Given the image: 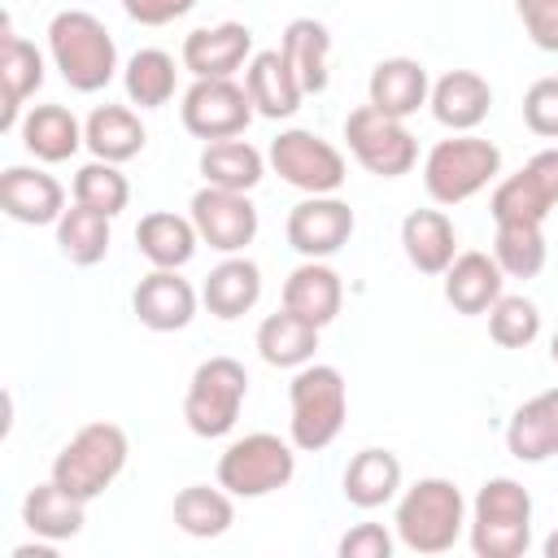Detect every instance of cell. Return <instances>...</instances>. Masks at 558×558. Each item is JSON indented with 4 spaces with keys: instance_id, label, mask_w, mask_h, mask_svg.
<instances>
[{
    "instance_id": "1",
    "label": "cell",
    "mask_w": 558,
    "mask_h": 558,
    "mask_svg": "<svg viewBox=\"0 0 558 558\" xmlns=\"http://www.w3.org/2000/svg\"><path fill=\"white\" fill-rule=\"evenodd\" d=\"M48 57L74 92H100L118 74V44L109 26L87 9H61L48 22Z\"/></svg>"
},
{
    "instance_id": "2",
    "label": "cell",
    "mask_w": 558,
    "mask_h": 558,
    "mask_svg": "<svg viewBox=\"0 0 558 558\" xmlns=\"http://www.w3.org/2000/svg\"><path fill=\"white\" fill-rule=\"evenodd\" d=\"M392 527L410 554H449L466 527V501L453 480L427 475L401 493Z\"/></svg>"
},
{
    "instance_id": "3",
    "label": "cell",
    "mask_w": 558,
    "mask_h": 558,
    "mask_svg": "<svg viewBox=\"0 0 558 558\" xmlns=\"http://www.w3.org/2000/svg\"><path fill=\"white\" fill-rule=\"evenodd\" d=\"M288 436L301 453H323L340 432L349 414V388L344 375L327 362H305L288 384Z\"/></svg>"
},
{
    "instance_id": "4",
    "label": "cell",
    "mask_w": 558,
    "mask_h": 558,
    "mask_svg": "<svg viewBox=\"0 0 558 558\" xmlns=\"http://www.w3.org/2000/svg\"><path fill=\"white\" fill-rule=\"evenodd\" d=\"M466 536H471L475 558L527 554V545H532V493L510 475L488 480L471 501Z\"/></svg>"
},
{
    "instance_id": "5",
    "label": "cell",
    "mask_w": 558,
    "mask_h": 558,
    "mask_svg": "<svg viewBox=\"0 0 558 558\" xmlns=\"http://www.w3.org/2000/svg\"><path fill=\"white\" fill-rule=\"evenodd\" d=\"M501 174V148L475 131H453L423 157V187L436 205H462Z\"/></svg>"
},
{
    "instance_id": "6",
    "label": "cell",
    "mask_w": 558,
    "mask_h": 558,
    "mask_svg": "<svg viewBox=\"0 0 558 558\" xmlns=\"http://www.w3.org/2000/svg\"><path fill=\"white\" fill-rule=\"evenodd\" d=\"M126 458H131L126 432H122L118 423H105V418H100V423L78 427V432L61 445V453L52 458V480H57L65 493H74L78 501H96V497L122 475Z\"/></svg>"
},
{
    "instance_id": "7",
    "label": "cell",
    "mask_w": 558,
    "mask_h": 558,
    "mask_svg": "<svg viewBox=\"0 0 558 558\" xmlns=\"http://www.w3.org/2000/svg\"><path fill=\"white\" fill-rule=\"evenodd\" d=\"M248 397V371L235 357H205L192 379H187V397H183V418L196 436L218 440L235 427L240 410Z\"/></svg>"
},
{
    "instance_id": "8",
    "label": "cell",
    "mask_w": 558,
    "mask_h": 558,
    "mask_svg": "<svg viewBox=\"0 0 558 558\" xmlns=\"http://www.w3.org/2000/svg\"><path fill=\"white\" fill-rule=\"evenodd\" d=\"M296 445L279 440L275 432H248L231 440L218 458V484L231 497H266L279 493L296 475Z\"/></svg>"
},
{
    "instance_id": "9",
    "label": "cell",
    "mask_w": 558,
    "mask_h": 558,
    "mask_svg": "<svg viewBox=\"0 0 558 558\" xmlns=\"http://www.w3.org/2000/svg\"><path fill=\"white\" fill-rule=\"evenodd\" d=\"M270 170L292 183L296 192L305 196H331L344 187L349 179V166H344V153L336 144H327L323 135L305 131V126H292V131H279L270 140V153H266Z\"/></svg>"
},
{
    "instance_id": "10",
    "label": "cell",
    "mask_w": 558,
    "mask_h": 558,
    "mask_svg": "<svg viewBox=\"0 0 558 558\" xmlns=\"http://www.w3.org/2000/svg\"><path fill=\"white\" fill-rule=\"evenodd\" d=\"M344 140H349L353 161H357L362 170L379 174V179H401V174H410L414 161H418V140L405 131V122L379 113L375 105L349 109V118H344Z\"/></svg>"
},
{
    "instance_id": "11",
    "label": "cell",
    "mask_w": 558,
    "mask_h": 558,
    "mask_svg": "<svg viewBox=\"0 0 558 558\" xmlns=\"http://www.w3.org/2000/svg\"><path fill=\"white\" fill-rule=\"evenodd\" d=\"M253 96L244 83L235 78H196L187 92H183V105H179V118H183V131L196 135V140H235L248 131L253 122Z\"/></svg>"
},
{
    "instance_id": "12",
    "label": "cell",
    "mask_w": 558,
    "mask_h": 558,
    "mask_svg": "<svg viewBox=\"0 0 558 558\" xmlns=\"http://www.w3.org/2000/svg\"><path fill=\"white\" fill-rule=\"evenodd\" d=\"M558 205V148H541L519 174L493 187V222H545Z\"/></svg>"
},
{
    "instance_id": "13",
    "label": "cell",
    "mask_w": 558,
    "mask_h": 558,
    "mask_svg": "<svg viewBox=\"0 0 558 558\" xmlns=\"http://www.w3.org/2000/svg\"><path fill=\"white\" fill-rule=\"evenodd\" d=\"M201 244L218 248V253H244L257 235V205L248 201V192H227V187H201L187 205Z\"/></svg>"
},
{
    "instance_id": "14",
    "label": "cell",
    "mask_w": 558,
    "mask_h": 558,
    "mask_svg": "<svg viewBox=\"0 0 558 558\" xmlns=\"http://www.w3.org/2000/svg\"><path fill=\"white\" fill-rule=\"evenodd\" d=\"M353 227H357L353 209L331 192V196H305L301 205H292L283 231H288V244H292L301 257L327 262V257H336V253L349 244Z\"/></svg>"
},
{
    "instance_id": "15",
    "label": "cell",
    "mask_w": 558,
    "mask_h": 558,
    "mask_svg": "<svg viewBox=\"0 0 558 558\" xmlns=\"http://www.w3.org/2000/svg\"><path fill=\"white\" fill-rule=\"evenodd\" d=\"M253 57V31L244 22L196 26L183 39V70L192 78H235V70Z\"/></svg>"
},
{
    "instance_id": "16",
    "label": "cell",
    "mask_w": 558,
    "mask_h": 558,
    "mask_svg": "<svg viewBox=\"0 0 558 558\" xmlns=\"http://www.w3.org/2000/svg\"><path fill=\"white\" fill-rule=\"evenodd\" d=\"M196 288L179 275V270H148L135 292H131V310L148 331H183L196 318Z\"/></svg>"
},
{
    "instance_id": "17",
    "label": "cell",
    "mask_w": 558,
    "mask_h": 558,
    "mask_svg": "<svg viewBox=\"0 0 558 558\" xmlns=\"http://www.w3.org/2000/svg\"><path fill=\"white\" fill-rule=\"evenodd\" d=\"M0 209L26 227H57L65 214V187L35 166H9L0 174Z\"/></svg>"
},
{
    "instance_id": "18",
    "label": "cell",
    "mask_w": 558,
    "mask_h": 558,
    "mask_svg": "<svg viewBox=\"0 0 558 558\" xmlns=\"http://www.w3.org/2000/svg\"><path fill=\"white\" fill-rule=\"evenodd\" d=\"M39 87H44V52L31 39H22L13 31V22L4 17V35H0V96H4L0 131H17L22 126V105Z\"/></svg>"
},
{
    "instance_id": "19",
    "label": "cell",
    "mask_w": 558,
    "mask_h": 558,
    "mask_svg": "<svg viewBox=\"0 0 558 558\" xmlns=\"http://www.w3.org/2000/svg\"><path fill=\"white\" fill-rule=\"evenodd\" d=\"M427 96H432V83H427L423 61H414V57H384L366 78V105H375L379 113L401 118V122L410 113H418L427 105Z\"/></svg>"
},
{
    "instance_id": "20",
    "label": "cell",
    "mask_w": 558,
    "mask_h": 558,
    "mask_svg": "<svg viewBox=\"0 0 558 558\" xmlns=\"http://www.w3.org/2000/svg\"><path fill=\"white\" fill-rule=\"evenodd\" d=\"M427 105L445 131H475L493 109V87L475 70H449L432 83Z\"/></svg>"
},
{
    "instance_id": "21",
    "label": "cell",
    "mask_w": 558,
    "mask_h": 558,
    "mask_svg": "<svg viewBox=\"0 0 558 558\" xmlns=\"http://www.w3.org/2000/svg\"><path fill=\"white\" fill-rule=\"evenodd\" d=\"M401 248L418 275H445L458 257V231L445 209H410L401 218Z\"/></svg>"
},
{
    "instance_id": "22",
    "label": "cell",
    "mask_w": 558,
    "mask_h": 558,
    "mask_svg": "<svg viewBox=\"0 0 558 558\" xmlns=\"http://www.w3.org/2000/svg\"><path fill=\"white\" fill-rule=\"evenodd\" d=\"M506 449L519 462H545L558 458V388L536 392L523 401L506 423Z\"/></svg>"
},
{
    "instance_id": "23",
    "label": "cell",
    "mask_w": 558,
    "mask_h": 558,
    "mask_svg": "<svg viewBox=\"0 0 558 558\" xmlns=\"http://www.w3.org/2000/svg\"><path fill=\"white\" fill-rule=\"evenodd\" d=\"M244 87H248L253 109L262 118H292L301 109V100H305V87L296 83V74L288 70L279 48H262V52L248 57Z\"/></svg>"
},
{
    "instance_id": "24",
    "label": "cell",
    "mask_w": 558,
    "mask_h": 558,
    "mask_svg": "<svg viewBox=\"0 0 558 558\" xmlns=\"http://www.w3.org/2000/svg\"><path fill=\"white\" fill-rule=\"evenodd\" d=\"M501 283H506V275H501L497 257L471 248V253H458L449 262V270H445V301L458 314H466V318L471 314H488L493 301L501 296Z\"/></svg>"
},
{
    "instance_id": "25",
    "label": "cell",
    "mask_w": 558,
    "mask_h": 558,
    "mask_svg": "<svg viewBox=\"0 0 558 558\" xmlns=\"http://www.w3.org/2000/svg\"><path fill=\"white\" fill-rule=\"evenodd\" d=\"M257 296H262V270H257V262L253 257H240V253H227L209 275H205V283H201V301H205V310L214 314V318H240V314H248L253 305H257Z\"/></svg>"
},
{
    "instance_id": "26",
    "label": "cell",
    "mask_w": 558,
    "mask_h": 558,
    "mask_svg": "<svg viewBox=\"0 0 558 558\" xmlns=\"http://www.w3.org/2000/svg\"><path fill=\"white\" fill-rule=\"evenodd\" d=\"M344 305V283L327 262H301L288 279H283V310L301 314L314 327H327Z\"/></svg>"
},
{
    "instance_id": "27",
    "label": "cell",
    "mask_w": 558,
    "mask_h": 558,
    "mask_svg": "<svg viewBox=\"0 0 558 558\" xmlns=\"http://www.w3.org/2000/svg\"><path fill=\"white\" fill-rule=\"evenodd\" d=\"M196 244H201L196 222L183 218V214H170V209H153L135 227V248L157 270H183L196 257Z\"/></svg>"
},
{
    "instance_id": "28",
    "label": "cell",
    "mask_w": 558,
    "mask_h": 558,
    "mask_svg": "<svg viewBox=\"0 0 558 558\" xmlns=\"http://www.w3.org/2000/svg\"><path fill=\"white\" fill-rule=\"evenodd\" d=\"M22 144L31 157L39 161H70L87 140H83V122L65 109V105H31L22 113V126H17Z\"/></svg>"
},
{
    "instance_id": "29",
    "label": "cell",
    "mask_w": 558,
    "mask_h": 558,
    "mask_svg": "<svg viewBox=\"0 0 558 558\" xmlns=\"http://www.w3.org/2000/svg\"><path fill=\"white\" fill-rule=\"evenodd\" d=\"M344 501L357 510H379L401 493V458L392 449H357L344 466Z\"/></svg>"
},
{
    "instance_id": "30",
    "label": "cell",
    "mask_w": 558,
    "mask_h": 558,
    "mask_svg": "<svg viewBox=\"0 0 558 558\" xmlns=\"http://www.w3.org/2000/svg\"><path fill=\"white\" fill-rule=\"evenodd\" d=\"M22 523L39 536V541H70V536H78L83 532V523H87V501H78L74 493H65L52 475L44 480V484H35L31 493H26V501H22Z\"/></svg>"
},
{
    "instance_id": "31",
    "label": "cell",
    "mask_w": 558,
    "mask_h": 558,
    "mask_svg": "<svg viewBox=\"0 0 558 558\" xmlns=\"http://www.w3.org/2000/svg\"><path fill=\"white\" fill-rule=\"evenodd\" d=\"M279 52L288 61V70L296 74V83L305 87V96H318L327 92V78H331V35L323 22L314 17H292L283 39H279Z\"/></svg>"
},
{
    "instance_id": "32",
    "label": "cell",
    "mask_w": 558,
    "mask_h": 558,
    "mask_svg": "<svg viewBox=\"0 0 558 558\" xmlns=\"http://www.w3.org/2000/svg\"><path fill=\"white\" fill-rule=\"evenodd\" d=\"M83 140H87L92 157L122 166V161H131V157L144 153L148 131H144V122H140L135 109H126V105H96L87 113V122H83Z\"/></svg>"
},
{
    "instance_id": "33",
    "label": "cell",
    "mask_w": 558,
    "mask_h": 558,
    "mask_svg": "<svg viewBox=\"0 0 558 558\" xmlns=\"http://www.w3.org/2000/svg\"><path fill=\"white\" fill-rule=\"evenodd\" d=\"M318 331L314 323H305L301 314L292 310H279V314H266L262 327H257V353L266 366H279V371H301L305 362H314V349H318Z\"/></svg>"
},
{
    "instance_id": "34",
    "label": "cell",
    "mask_w": 558,
    "mask_h": 558,
    "mask_svg": "<svg viewBox=\"0 0 558 558\" xmlns=\"http://www.w3.org/2000/svg\"><path fill=\"white\" fill-rule=\"evenodd\" d=\"M201 174L209 187H227V192H253L266 174V157L248 144V140H209L201 148Z\"/></svg>"
},
{
    "instance_id": "35",
    "label": "cell",
    "mask_w": 558,
    "mask_h": 558,
    "mask_svg": "<svg viewBox=\"0 0 558 558\" xmlns=\"http://www.w3.org/2000/svg\"><path fill=\"white\" fill-rule=\"evenodd\" d=\"M174 523H179V532H187V536H196V541L222 536V532L235 523L231 493H227L222 484H218V488H209V484H187V488H179V497H174Z\"/></svg>"
},
{
    "instance_id": "36",
    "label": "cell",
    "mask_w": 558,
    "mask_h": 558,
    "mask_svg": "<svg viewBox=\"0 0 558 558\" xmlns=\"http://www.w3.org/2000/svg\"><path fill=\"white\" fill-rule=\"evenodd\" d=\"M174 57L166 48H140L126 70H122V87H126V100L140 105V109H161L170 105L174 96Z\"/></svg>"
},
{
    "instance_id": "37",
    "label": "cell",
    "mask_w": 558,
    "mask_h": 558,
    "mask_svg": "<svg viewBox=\"0 0 558 558\" xmlns=\"http://www.w3.org/2000/svg\"><path fill=\"white\" fill-rule=\"evenodd\" d=\"M57 248L74 262V266H96L109 253V214L92 209V205H70L57 222Z\"/></svg>"
},
{
    "instance_id": "38",
    "label": "cell",
    "mask_w": 558,
    "mask_h": 558,
    "mask_svg": "<svg viewBox=\"0 0 558 558\" xmlns=\"http://www.w3.org/2000/svg\"><path fill=\"white\" fill-rule=\"evenodd\" d=\"M493 257H497L501 275H510V279H536L545 270V257H549V244H545L541 222H497Z\"/></svg>"
},
{
    "instance_id": "39",
    "label": "cell",
    "mask_w": 558,
    "mask_h": 558,
    "mask_svg": "<svg viewBox=\"0 0 558 558\" xmlns=\"http://www.w3.org/2000/svg\"><path fill=\"white\" fill-rule=\"evenodd\" d=\"M74 201L78 205H92V209H100L109 218H118L126 209V201H131V183H126V174L113 161H100L96 157V161L78 166V174H74Z\"/></svg>"
},
{
    "instance_id": "40",
    "label": "cell",
    "mask_w": 558,
    "mask_h": 558,
    "mask_svg": "<svg viewBox=\"0 0 558 558\" xmlns=\"http://www.w3.org/2000/svg\"><path fill=\"white\" fill-rule=\"evenodd\" d=\"M488 336L501 344V349H527L536 336H541V310L536 301L527 296H497L493 310H488Z\"/></svg>"
},
{
    "instance_id": "41",
    "label": "cell",
    "mask_w": 558,
    "mask_h": 558,
    "mask_svg": "<svg viewBox=\"0 0 558 558\" xmlns=\"http://www.w3.org/2000/svg\"><path fill=\"white\" fill-rule=\"evenodd\" d=\"M523 126L541 140H558V74H545L523 92Z\"/></svg>"
},
{
    "instance_id": "42",
    "label": "cell",
    "mask_w": 558,
    "mask_h": 558,
    "mask_svg": "<svg viewBox=\"0 0 558 558\" xmlns=\"http://www.w3.org/2000/svg\"><path fill=\"white\" fill-rule=\"evenodd\" d=\"M514 13L541 52H558V0H514Z\"/></svg>"
},
{
    "instance_id": "43",
    "label": "cell",
    "mask_w": 558,
    "mask_h": 558,
    "mask_svg": "<svg viewBox=\"0 0 558 558\" xmlns=\"http://www.w3.org/2000/svg\"><path fill=\"white\" fill-rule=\"evenodd\" d=\"M340 558H388L392 554V532L384 523H357L340 536Z\"/></svg>"
},
{
    "instance_id": "44",
    "label": "cell",
    "mask_w": 558,
    "mask_h": 558,
    "mask_svg": "<svg viewBox=\"0 0 558 558\" xmlns=\"http://www.w3.org/2000/svg\"><path fill=\"white\" fill-rule=\"evenodd\" d=\"M196 0H122V13L140 26H170L174 17H187Z\"/></svg>"
},
{
    "instance_id": "45",
    "label": "cell",
    "mask_w": 558,
    "mask_h": 558,
    "mask_svg": "<svg viewBox=\"0 0 558 558\" xmlns=\"http://www.w3.org/2000/svg\"><path fill=\"white\" fill-rule=\"evenodd\" d=\"M48 545H52V541H48ZM48 545H17V549H13V558H52V549H48Z\"/></svg>"
},
{
    "instance_id": "46",
    "label": "cell",
    "mask_w": 558,
    "mask_h": 558,
    "mask_svg": "<svg viewBox=\"0 0 558 558\" xmlns=\"http://www.w3.org/2000/svg\"><path fill=\"white\" fill-rule=\"evenodd\" d=\"M541 549H545V558H558V527L545 536V545H541Z\"/></svg>"
},
{
    "instance_id": "47",
    "label": "cell",
    "mask_w": 558,
    "mask_h": 558,
    "mask_svg": "<svg viewBox=\"0 0 558 558\" xmlns=\"http://www.w3.org/2000/svg\"><path fill=\"white\" fill-rule=\"evenodd\" d=\"M549 357L558 362V331H554V340H549Z\"/></svg>"
}]
</instances>
